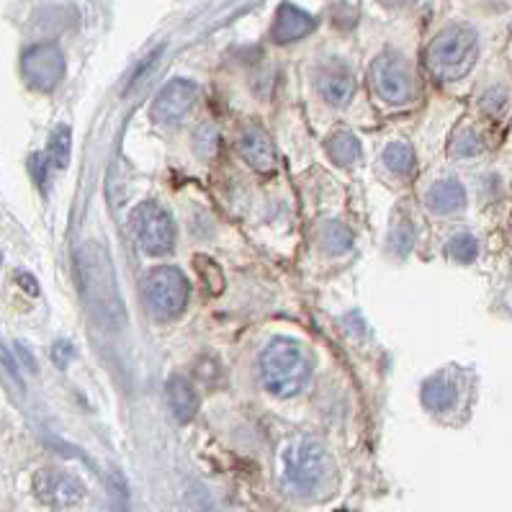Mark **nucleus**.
<instances>
[{
    "label": "nucleus",
    "instance_id": "nucleus-1",
    "mask_svg": "<svg viewBox=\"0 0 512 512\" xmlns=\"http://www.w3.org/2000/svg\"><path fill=\"white\" fill-rule=\"evenodd\" d=\"M281 482L296 497L314 500L335 484V464L320 440L296 435L281 451Z\"/></svg>",
    "mask_w": 512,
    "mask_h": 512
},
{
    "label": "nucleus",
    "instance_id": "nucleus-2",
    "mask_svg": "<svg viewBox=\"0 0 512 512\" xmlns=\"http://www.w3.org/2000/svg\"><path fill=\"white\" fill-rule=\"evenodd\" d=\"M314 374L312 350L294 338H273L260 356L263 386L273 397L289 399L302 394Z\"/></svg>",
    "mask_w": 512,
    "mask_h": 512
},
{
    "label": "nucleus",
    "instance_id": "nucleus-3",
    "mask_svg": "<svg viewBox=\"0 0 512 512\" xmlns=\"http://www.w3.org/2000/svg\"><path fill=\"white\" fill-rule=\"evenodd\" d=\"M476 57H479L476 31L464 24H453L430 42L428 52H425V65L435 80L453 83V80H461L471 73Z\"/></svg>",
    "mask_w": 512,
    "mask_h": 512
},
{
    "label": "nucleus",
    "instance_id": "nucleus-4",
    "mask_svg": "<svg viewBox=\"0 0 512 512\" xmlns=\"http://www.w3.org/2000/svg\"><path fill=\"white\" fill-rule=\"evenodd\" d=\"M188 299H191V284L178 268H152L142 278V302H145V309L155 320L168 322L181 317L188 307Z\"/></svg>",
    "mask_w": 512,
    "mask_h": 512
},
{
    "label": "nucleus",
    "instance_id": "nucleus-5",
    "mask_svg": "<svg viewBox=\"0 0 512 512\" xmlns=\"http://www.w3.org/2000/svg\"><path fill=\"white\" fill-rule=\"evenodd\" d=\"M137 245L147 255H165L175 245V222L157 201H142L129 217Z\"/></svg>",
    "mask_w": 512,
    "mask_h": 512
},
{
    "label": "nucleus",
    "instance_id": "nucleus-6",
    "mask_svg": "<svg viewBox=\"0 0 512 512\" xmlns=\"http://www.w3.org/2000/svg\"><path fill=\"white\" fill-rule=\"evenodd\" d=\"M368 78L376 96L389 106H407L415 98V78H412L410 65L394 52L376 57Z\"/></svg>",
    "mask_w": 512,
    "mask_h": 512
},
{
    "label": "nucleus",
    "instance_id": "nucleus-7",
    "mask_svg": "<svg viewBox=\"0 0 512 512\" xmlns=\"http://www.w3.org/2000/svg\"><path fill=\"white\" fill-rule=\"evenodd\" d=\"M21 75L34 91L49 93L65 78V55L52 42L34 44L21 55Z\"/></svg>",
    "mask_w": 512,
    "mask_h": 512
},
{
    "label": "nucleus",
    "instance_id": "nucleus-8",
    "mask_svg": "<svg viewBox=\"0 0 512 512\" xmlns=\"http://www.w3.org/2000/svg\"><path fill=\"white\" fill-rule=\"evenodd\" d=\"M34 494L52 510H67L83 502L85 487L78 476L62 469H42L34 476Z\"/></svg>",
    "mask_w": 512,
    "mask_h": 512
},
{
    "label": "nucleus",
    "instance_id": "nucleus-9",
    "mask_svg": "<svg viewBox=\"0 0 512 512\" xmlns=\"http://www.w3.org/2000/svg\"><path fill=\"white\" fill-rule=\"evenodd\" d=\"M196 96H199V88H196L193 80H170L163 91L157 93L155 101H152L150 119L155 121V124H160V127H175V124L193 109Z\"/></svg>",
    "mask_w": 512,
    "mask_h": 512
},
{
    "label": "nucleus",
    "instance_id": "nucleus-10",
    "mask_svg": "<svg viewBox=\"0 0 512 512\" xmlns=\"http://www.w3.org/2000/svg\"><path fill=\"white\" fill-rule=\"evenodd\" d=\"M237 150H240L242 160L258 173L276 170V147H273V139L268 137L266 129L247 127L237 139Z\"/></svg>",
    "mask_w": 512,
    "mask_h": 512
},
{
    "label": "nucleus",
    "instance_id": "nucleus-11",
    "mask_svg": "<svg viewBox=\"0 0 512 512\" xmlns=\"http://www.w3.org/2000/svg\"><path fill=\"white\" fill-rule=\"evenodd\" d=\"M314 26H317V21H314L307 11H302V8L294 6V3H284V6L278 8V13H276L271 37L276 44L299 42V39H304L312 34Z\"/></svg>",
    "mask_w": 512,
    "mask_h": 512
},
{
    "label": "nucleus",
    "instance_id": "nucleus-12",
    "mask_svg": "<svg viewBox=\"0 0 512 512\" xmlns=\"http://www.w3.org/2000/svg\"><path fill=\"white\" fill-rule=\"evenodd\" d=\"M317 88H320L322 98L332 106H345L356 93V80L350 75L348 67L330 62L317 70Z\"/></svg>",
    "mask_w": 512,
    "mask_h": 512
},
{
    "label": "nucleus",
    "instance_id": "nucleus-13",
    "mask_svg": "<svg viewBox=\"0 0 512 512\" xmlns=\"http://www.w3.org/2000/svg\"><path fill=\"white\" fill-rule=\"evenodd\" d=\"M165 392H168V404L175 420L191 422L196 417V412H199V394H196V389H193V384L186 376L178 374L168 379Z\"/></svg>",
    "mask_w": 512,
    "mask_h": 512
},
{
    "label": "nucleus",
    "instance_id": "nucleus-14",
    "mask_svg": "<svg viewBox=\"0 0 512 512\" xmlns=\"http://www.w3.org/2000/svg\"><path fill=\"white\" fill-rule=\"evenodd\" d=\"M425 201H428V209L435 211V214H453V211L466 206V188L456 178H443V181L433 183Z\"/></svg>",
    "mask_w": 512,
    "mask_h": 512
},
{
    "label": "nucleus",
    "instance_id": "nucleus-15",
    "mask_svg": "<svg viewBox=\"0 0 512 512\" xmlns=\"http://www.w3.org/2000/svg\"><path fill=\"white\" fill-rule=\"evenodd\" d=\"M458 399V386L451 376L438 374L430 376L425 384H422V402L430 412H448L456 404Z\"/></svg>",
    "mask_w": 512,
    "mask_h": 512
},
{
    "label": "nucleus",
    "instance_id": "nucleus-16",
    "mask_svg": "<svg viewBox=\"0 0 512 512\" xmlns=\"http://www.w3.org/2000/svg\"><path fill=\"white\" fill-rule=\"evenodd\" d=\"M327 155L340 168H350V165L361 160V142L356 139V134L340 129V132L327 139Z\"/></svg>",
    "mask_w": 512,
    "mask_h": 512
},
{
    "label": "nucleus",
    "instance_id": "nucleus-17",
    "mask_svg": "<svg viewBox=\"0 0 512 512\" xmlns=\"http://www.w3.org/2000/svg\"><path fill=\"white\" fill-rule=\"evenodd\" d=\"M70 145H73V132H70L67 124H60V127L52 132V137H49L47 152H44L49 168H55V170L67 168V163H70Z\"/></svg>",
    "mask_w": 512,
    "mask_h": 512
},
{
    "label": "nucleus",
    "instance_id": "nucleus-18",
    "mask_svg": "<svg viewBox=\"0 0 512 512\" xmlns=\"http://www.w3.org/2000/svg\"><path fill=\"white\" fill-rule=\"evenodd\" d=\"M384 165L397 175H410L417 165V155L410 145H404V142H392L384 152Z\"/></svg>",
    "mask_w": 512,
    "mask_h": 512
},
{
    "label": "nucleus",
    "instance_id": "nucleus-19",
    "mask_svg": "<svg viewBox=\"0 0 512 512\" xmlns=\"http://www.w3.org/2000/svg\"><path fill=\"white\" fill-rule=\"evenodd\" d=\"M320 245L327 253H348L353 247V235L338 222H325L320 229Z\"/></svg>",
    "mask_w": 512,
    "mask_h": 512
},
{
    "label": "nucleus",
    "instance_id": "nucleus-20",
    "mask_svg": "<svg viewBox=\"0 0 512 512\" xmlns=\"http://www.w3.org/2000/svg\"><path fill=\"white\" fill-rule=\"evenodd\" d=\"M448 255L458 260V263H471L479 255V242L469 232H461V235H456L448 242Z\"/></svg>",
    "mask_w": 512,
    "mask_h": 512
},
{
    "label": "nucleus",
    "instance_id": "nucleus-21",
    "mask_svg": "<svg viewBox=\"0 0 512 512\" xmlns=\"http://www.w3.org/2000/svg\"><path fill=\"white\" fill-rule=\"evenodd\" d=\"M196 268H199V276L204 278L206 289L211 291V294H222L224 291V276L222 271H219V266L214 263L211 258H206V255H196Z\"/></svg>",
    "mask_w": 512,
    "mask_h": 512
},
{
    "label": "nucleus",
    "instance_id": "nucleus-22",
    "mask_svg": "<svg viewBox=\"0 0 512 512\" xmlns=\"http://www.w3.org/2000/svg\"><path fill=\"white\" fill-rule=\"evenodd\" d=\"M451 152L456 157H474L482 152V139L476 137L474 129H461V132L456 134V139H453V147Z\"/></svg>",
    "mask_w": 512,
    "mask_h": 512
},
{
    "label": "nucleus",
    "instance_id": "nucleus-23",
    "mask_svg": "<svg viewBox=\"0 0 512 512\" xmlns=\"http://www.w3.org/2000/svg\"><path fill=\"white\" fill-rule=\"evenodd\" d=\"M196 150L201 152V157H214L219 152V129L214 124H204V127L196 132Z\"/></svg>",
    "mask_w": 512,
    "mask_h": 512
},
{
    "label": "nucleus",
    "instance_id": "nucleus-24",
    "mask_svg": "<svg viewBox=\"0 0 512 512\" xmlns=\"http://www.w3.org/2000/svg\"><path fill=\"white\" fill-rule=\"evenodd\" d=\"M505 103H507V96L500 91V88H494V91H489L487 96H484V109L494 111V114H500Z\"/></svg>",
    "mask_w": 512,
    "mask_h": 512
},
{
    "label": "nucleus",
    "instance_id": "nucleus-25",
    "mask_svg": "<svg viewBox=\"0 0 512 512\" xmlns=\"http://www.w3.org/2000/svg\"><path fill=\"white\" fill-rule=\"evenodd\" d=\"M16 281H19V284L24 286V289H29L31 296H39V284H37V281H34V278L29 276V273L19 271V273H16Z\"/></svg>",
    "mask_w": 512,
    "mask_h": 512
},
{
    "label": "nucleus",
    "instance_id": "nucleus-26",
    "mask_svg": "<svg viewBox=\"0 0 512 512\" xmlns=\"http://www.w3.org/2000/svg\"><path fill=\"white\" fill-rule=\"evenodd\" d=\"M381 3L389 8H402V6H407V3H412V0H381Z\"/></svg>",
    "mask_w": 512,
    "mask_h": 512
},
{
    "label": "nucleus",
    "instance_id": "nucleus-27",
    "mask_svg": "<svg viewBox=\"0 0 512 512\" xmlns=\"http://www.w3.org/2000/svg\"><path fill=\"white\" fill-rule=\"evenodd\" d=\"M0 263H3V250H0Z\"/></svg>",
    "mask_w": 512,
    "mask_h": 512
}]
</instances>
